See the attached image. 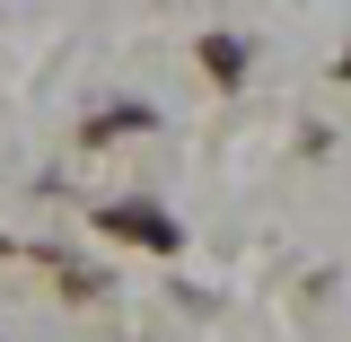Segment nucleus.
Listing matches in <instances>:
<instances>
[{"mask_svg": "<svg viewBox=\"0 0 351 342\" xmlns=\"http://www.w3.org/2000/svg\"><path fill=\"white\" fill-rule=\"evenodd\" d=\"M106 219H114L123 237H141V246H176V228H167L158 211H141V202H132V211H106Z\"/></svg>", "mask_w": 351, "mask_h": 342, "instance_id": "1", "label": "nucleus"}, {"mask_svg": "<svg viewBox=\"0 0 351 342\" xmlns=\"http://www.w3.org/2000/svg\"><path fill=\"white\" fill-rule=\"evenodd\" d=\"M343 80H351V62H343Z\"/></svg>", "mask_w": 351, "mask_h": 342, "instance_id": "2", "label": "nucleus"}]
</instances>
